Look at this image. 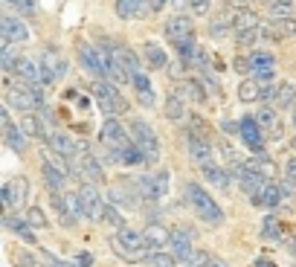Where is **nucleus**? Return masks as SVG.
<instances>
[{
    "instance_id": "c03bdc74",
    "label": "nucleus",
    "mask_w": 296,
    "mask_h": 267,
    "mask_svg": "<svg viewBox=\"0 0 296 267\" xmlns=\"http://www.w3.org/2000/svg\"><path fill=\"white\" fill-rule=\"evenodd\" d=\"M26 221H29V227H47V215H44V209H26Z\"/></svg>"
},
{
    "instance_id": "f03ea898",
    "label": "nucleus",
    "mask_w": 296,
    "mask_h": 267,
    "mask_svg": "<svg viewBox=\"0 0 296 267\" xmlns=\"http://www.w3.org/2000/svg\"><path fill=\"white\" fill-rule=\"evenodd\" d=\"M111 244H114V250L119 253L122 259H128V262H148V259H151V247H148L146 235L131 230V227L116 230Z\"/></svg>"
},
{
    "instance_id": "bb28decb",
    "label": "nucleus",
    "mask_w": 296,
    "mask_h": 267,
    "mask_svg": "<svg viewBox=\"0 0 296 267\" xmlns=\"http://www.w3.org/2000/svg\"><path fill=\"white\" fill-rule=\"evenodd\" d=\"M134 192H140V198H146V200H157V198H160L154 174H143V177H137V180H134Z\"/></svg>"
},
{
    "instance_id": "5701e85b",
    "label": "nucleus",
    "mask_w": 296,
    "mask_h": 267,
    "mask_svg": "<svg viewBox=\"0 0 296 267\" xmlns=\"http://www.w3.org/2000/svg\"><path fill=\"white\" fill-rule=\"evenodd\" d=\"M3 227L6 230H12V233L17 235V238H23V241H29L32 244L35 241V235H32V227H29V221H23V218H17V215H3Z\"/></svg>"
},
{
    "instance_id": "8fccbe9b",
    "label": "nucleus",
    "mask_w": 296,
    "mask_h": 267,
    "mask_svg": "<svg viewBox=\"0 0 296 267\" xmlns=\"http://www.w3.org/2000/svg\"><path fill=\"white\" fill-rule=\"evenodd\" d=\"M154 180H157V192H160V198H163L165 192H168V171H157Z\"/></svg>"
},
{
    "instance_id": "2f4dec72",
    "label": "nucleus",
    "mask_w": 296,
    "mask_h": 267,
    "mask_svg": "<svg viewBox=\"0 0 296 267\" xmlns=\"http://www.w3.org/2000/svg\"><path fill=\"white\" fill-rule=\"evenodd\" d=\"M114 55L122 61V67H125L131 76L134 73H143V70H140V58H137V52H134L131 47H114Z\"/></svg>"
},
{
    "instance_id": "f3484780",
    "label": "nucleus",
    "mask_w": 296,
    "mask_h": 267,
    "mask_svg": "<svg viewBox=\"0 0 296 267\" xmlns=\"http://www.w3.org/2000/svg\"><path fill=\"white\" fill-rule=\"evenodd\" d=\"M79 58H82L84 70L93 76V79H105V70H102V61H99V50L90 47V44H79Z\"/></svg>"
},
{
    "instance_id": "09e8293b",
    "label": "nucleus",
    "mask_w": 296,
    "mask_h": 267,
    "mask_svg": "<svg viewBox=\"0 0 296 267\" xmlns=\"http://www.w3.org/2000/svg\"><path fill=\"white\" fill-rule=\"evenodd\" d=\"M209 259H212L209 253H200V250H197L195 256L189 259V265H186V267H206V265H209Z\"/></svg>"
},
{
    "instance_id": "a19ab883",
    "label": "nucleus",
    "mask_w": 296,
    "mask_h": 267,
    "mask_svg": "<svg viewBox=\"0 0 296 267\" xmlns=\"http://www.w3.org/2000/svg\"><path fill=\"white\" fill-rule=\"evenodd\" d=\"M282 186H285L288 192H294V186H296V157H291V160L285 163V174H282Z\"/></svg>"
},
{
    "instance_id": "7ed1b4c3",
    "label": "nucleus",
    "mask_w": 296,
    "mask_h": 267,
    "mask_svg": "<svg viewBox=\"0 0 296 267\" xmlns=\"http://www.w3.org/2000/svg\"><path fill=\"white\" fill-rule=\"evenodd\" d=\"M93 93H96V102L99 108L105 111V117H122L125 111H128V99L119 93V87L111 82H105V79H99V82H93Z\"/></svg>"
},
{
    "instance_id": "0e129e2a",
    "label": "nucleus",
    "mask_w": 296,
    "mask_h": 267,
    "mask_svg": "<svg viewBox=\"0 0 296 267\" xmlns=\"http://www.w3.org/2000/svg\"><path fill=\"white\" fill-rule=\"evenodd\" d=\"M291 145H294V151H296V136H294V142H291Z\"/></svg>"
},
{
    "instance_id": "6e6d98bb",
    "label": "nucleus",
    "mask_w": 296,
    "mask_h": 267,
    "mask_svg": "<svg viewBox=\"0 0 296 267\" xmlns=\"http://www.w3.org/2000/svg\"><path fill=\"white\" fill-rule=\"evenodd\" d=\"M221 128H224V131H227V134H235V131H238V134H241V122H230V119H224V122H221Z\"/></svg>"
},
{
    "instance_id": "f257e3e1",
    "label": "nucleus",
    "mask_w": 296,
    "mask_h": 267,
    "mask_svg": "<svg viewBox=\"0 0 296 267\" xmlns=\"http://www.w3.org/2000/svg\"><path fill=\"white\" fill-rule=\"evenodd\" d=\"M183 200L189 203V209H192L200 221H206V224H212V227L224 224L221 206L215 203V198L206 192V189H200L197 183H186V189H183Z\"/></svg>"
},
{
    "instance_id": "bf43d9fd",
    "label": "nucleus",
    "mask_w": 296,
    "mask_h": 267,
    "mask_svg": "<svg viewBox=\"0 0 296 267\" xmlns=\"http://www.w3.org/2000/svg\"><path fill=\"white\" fill-rule=\"evenodd\" d=\"M20 267H35V259L29 256V253H23V256H20Z\"/></svg>"
},
{
    "instance_id": "b1692460",
    "label": "nucleus",
    "mask_w": 296,
    "mask_h": 267,
    "mask_svg": "<svg viewBox=\"0 0 296 267\" xmlns=\"http://www.w3.org/2000/svg\"><path fill=\"white\" fill-rule=\"evenodd\" d=\"M3 139L9 142V148L15 151V154H23L26 151V134L20 131V125H3Z\"/></svg>"
},
{
    "instance_id": "473e14b6",
    "label": "nucleus",
    "mask_w": 296,
    "mask_h": 267,
    "mask_svg": "<svg viewBox=\"0 0 296 267\" xmlns=\"http://www.w3.org/2000/svg\"><path fill=\"white\" fill-rule=\"evenodd\" d=\"M174 50H177V55H180V61H183V64H186V67H192V64H195V55H197V50H200V47L195 44V35H192V38L180 41V44H177Z\"/></svg>"
},
{
    "instance_id": "f8f14e48",
    "label": "nucleus",
    "mask_w": 296,
    "mask_h": 267,
    "mask_svg": "<svg viewBox=\"0 0 296 267\" xmlns=\"http://www.w3.org/2000/svg\"><path fill=\"white\" fill-rule=\"evenodd\" d=\"M168 253H171L177 262L189 265V259L195 256V250H192V233H189V230H174V233H171V241H168Z\"/></svg>"
},
{
    "instance_id": "4be33fe9",
    "label": "nucleus",
    "mask_w": 296,
    "mask_h": 267,
    "mask_svg": "<svg viewBox=\"0 0 296 267\" xmlns=\"http://www.w3.org/2000/svg\"><path fill=\"white\" fill-rule=\"evenodd\" d=\"M143 235H146V241H148V247H151V250H160L163 244L171 241V233L165 230L163 224H157V221H151L146 230H143Z\"/></svg>"
},
{
    "instance_id": "cd10ccee",
    "label": "nucleus",
    "mask_w": 296,
    "mask_h": 267,
    "mask_svg": "<svg viewBox=\"0 0 296 267\" xmlns=\"http://www.w3.org/2000/svg\"><path fill=\"white\" fill-rule=\"evenodd\" d=\"M165 117L171 119V122H180V119L189 117L186 114V99H183L180 93H174V96L165 99Z\"/></svg>"
},
{
    "instance_id": "69168bd1",
    "label": "nucleus",
    "mask_w": 296,
    "mask_h": 267,
    "mask_svg": "<svg viewBox=\"0 0 296 267\" xmlns=\"http://www.w3.org/2000/svg\"><path fill=\"white\" fill-rule=\"evenodd\" d=\"M294 125H296V108H294Z\"/></svg>"
},
{
    "instance_id": "3c124183",
    "label": "nucleus",
    "mask_w": 296,
    "mask_h": 267,
    "mask_svg": "<svg viewBox=\"0 0 296 267\" xmlns=\"http://www.w3.org/2000/svg\"><path fill=\"white\" fill-rule=\"evenodd\" d=\"M232 67L238 70V73H253V64H250V58H235Z\"/></svg>"
},
{
    "instance_id": "1a4fd4ad",
    "label": "nucleus",
    "mask_w": 296,
    "mask_h": 267,
    "mask_svg": "<svg viewBox=\"0 0 296 267\" xmlns=\"http://www.w3.org/2000/svg\"><path fill=\"white\" fill-rule=\"evenodd\" d=\"M79 200H82V215L84 218L102 221V215H105V203H102V195H99L96 183H82V189H79Z\"/></svg>"
},
{
    "instance_id": "864d4df0",
    "label": "nucleus",
    "mask_w": 296,
    "mask_h": 267,
    "mask_svg": "<svg viewBox=\"0 0 296 267\" xmlns=\"http://www.w3.org/2000/svg\"><path fill=\"white\" fill-rule=\"evenodd\" d=\"M12 3H15L20 12H26V15H32L35 12V0H12Z\"/></svg>"
},
{
    "instance_id": "c85d7f7f",
    "label": "nucleus",
    "mask_w": 296,
    "mask_h": 267,
    "mask_svg": "<svg viewBox=\"0 0 296 267\" xmlns=\"http://www.w3.org/2000/svg\"><path fill=\"white\" fill-rule=\"evenodd\" d=\"M17 125H20V131L26 134V136H47L38 114H20V122H17Z\"/></svg>"
},
{
    "instance_id": "a18cd8bd",
    "label": "nucleus",
    "mask_w": 296,
    "mask_h": 267,
    "mask_svg": "<svg viewBox=\"0 0 296 267\" xmlns=\"http://www.w3.org/2000/svg\"><path fill=\"white\" fill-rule=\"evenodd\" d=\"M131 84H134V90H137V93H146V90H151V82H148L146 73H134Z\"/></svg>"
},
{
    "instance_id": "9d476101",
    "label": "nucleus",
    "mask_w": 296,
    "mask_h": 267,
    "mask_svg": "<svg viewBox=\"0 0 296 267\" xmlns=\"http://www.w3.org/2000/svg\"><path fill=\"white\" fill-rule=\"evenodd\" d=\"M0 198L6 206H12V209H23V203L29 198V180L26 177H15L12 183H6L0 189Z\"/></svg>"
},
{
    "instance_id": "7c9ffc66",
    "label": "nucleus",
    "mask_w": 296,
    "mask_h": 267,
    "mask_svg": "<svg viewBox=\"0 0 296 267\" xmlns=\"http://www.w3.org/2000/svg\"><path fill=\"white\" fill-rule=\"evenodd\" d=\"M143 52H146L148 64L154 67V70H163V67H168V55H165V50L160 47V44H146V47H143Z\"/></svg>"
},
{
    "instance_id": "f704fd0d",
    "label": "nucleus",
    "mask_w": 296,
    "mask_h": 267,
    "mask_svg": "<svg viewBox=\"0 0 296 267\" xmlns=\"http://www.w3.org/2000/svg\"><path fill=\"white\" fill-rule=\"evenodd\" d=\"M259 96H262V87H259L256 79H244V82L238 84V99L241 102H256Z\"/></svg>"
},
{
    "instance_id": "e433bc0d",
    "label": "nucleus",
    "mask_w": 296,
    "mask_h": 267,
    "mask_svg": "<svg viewBox=\"0 0 296 267\" xmlns=\"http://www.w3.org/2000/svg\"><path fill=\"white\" fill-rule=\"evenodd\" d=\"M148 265L151 267H177V259H174L171 253H165V250H151Z\"/></svg>"
},
{
    "instance_id": "5fc2aeb1",
    "label": "nucleus",
    "mask_w": 296,
    "mask_h": 267,
    "mask_svg": "<svg viewBox=\"0 0 296 267\" xmlns=\"http://www.w3.org/2000/svg\"><path fill=\"white\" fill-rule=\"evenodd\" d=\"M276 90H279V87H262L259 102H276Z\"/></svg>"
},
{
    "instance_id": "79ce46f5",
    "label": "nucleus",
    "mask_w": 296,
    "mask_h": 267,
    "mask_svg": "<svg viewBox=\"0 0 296 267\" xmlns=\"http://www.w3.org/2000/svg\"><path fill=\"white\" fill-rule=\"evenodd\" d=\"M276 76V64H262V67H253V79L262 84V82H270Z\"/></svg>"
},
{
    "instance_id": "49530a36",
    "label": "nucleus",
    "mask_w": 296,
    "mask_h": 267,
    "mask_svg": "<svg viewBox=\"0 0 296 267\" xmlns=\"http://www.w3.org/2000/svg\"><path fill=\"white\" fill-rule=\"evenodd\" d=\"M262 38V29H253V32H244V35H235V41L241 44V47H250V44H256Z\"/></svg>"
},
{
    "instance_id": "dca6fc26",
    "label": "nucleus",
    "mask_w": 296,
    "mask_h": 267,
    "mask_svg": "<svg viewBox=\"0 0 296 267\" xmlns=\"http://www.w3.org/2000/svg\"><path fill=\"white\" fill-rule=\"evenodd\" d=\"M253 29H262L259 15H256L253 9H235V12H232V32L244 35V32H253Z\"/></svg>"
},
{
    "instance_id": "ddd939ff",
    "label": "nucleus",
    "mask_w": 296,
    "mask_h": 267,
    "mask_svg": "<svg viewBox=\"0 0 296 267\" xmlns=\"http://www.w3.org/2000/svg\"><path fill=\"white\" fill-rule=\"evenodd\" d=\"M195 35V26H192V20L186 15H174L168 17V23H165V38L177 47L180 41H186V38H192Z\"/></svg>"
},
{
    "instance_id": "4d7b16f0",
    "label": "nucleus",
    "mask_w": 296,
    "mask_h": 267,
    "mask_svg": "<svg viewBox=\"0 0 296 267\" xmlns=\"http://www.w3.org/2000/svg\"><path fill=\"white\" fill-rule=\"evenodd\" d=\"M224 6L232 9V12H235V9H247V0H224Z\"/></svg>"
},
{
    "instance_id": "39448f33",
    "label": "nucleus",
    "mask_w": 296,
    "mask_h": 267,
    "mask_svg": "<svg viewBox=\"0 0 296 267\" xmlns=\"http://www.w3.org/2000/svg\"><path fill=\"white\" fill-rule=\"evenodd\" d=\"M99 139H102V145L108 151H125L134 145V136L125 131V125L119 122V119H105V125H102V134H99Z\"/></svg>"
},
{
    "instance_id": "6ab92c4d",
    "label": "nucleus",
    "mask_w": 296,
    "mask_h": 267,
    "mask_svg": "<svg viewBox=\"0 0 296 267\" xmlns=\"http://www.w3.org/2000/svg\"><path fill=\"white\" fill-rule=\"evenodd\" d=\"M47 142H49V151L61 154V157H67V160H73L76 151H79V145L73 142V136H67V134H61V131H52L47 136Z\"/></svg>"
},
{
    "instance_id": "680f3d73",
    "label": "nucleus",
    "mask_w": 296,
    "mask_h": 267,
    "mask_svg": "<svg viewBox=\"0 0 296 267\" xmlns=\"http://www.w3.org/2000/svg\"><path fill=\"white\" fill-rule=\"evenodd\" d=\"M90 262H93V256H90V253H82V256H79V267H87Z\"/></svg>"
},
{
    "instance_id": "9b49d317",
    "label": "nucleus",
    "mask_w": 296,
    "mask_h": 267,
    "mask_svg": "<svg viewBox=\"0 0 296 267\" xmlns=\"http://www.w3.org/2000/svg\"><path fill=\"white\" fill-rule=\"evenodd\" d=\"M0 38H3V44H23V41H29V29L17 17L0 15Z\"/></svg>"
},
{
    "instance_id": "c756f323",
    "label": "nucleus",
    "mask_w": 296,
    "mask_h": 267,
    "mask_svg": "<svg viewBox=\"0 0 296 267\" xmlns=\"http://www.w3.org/2000/svg\"><path fill=\"white\" fill-rule=\"evenodd\" d=\"M279 111H285V108H296V84L285 82L279 84V90H276V102H273Z\"/></svg>"
},
{
    "instance_id": "37998d69",
    "label": "nucleus",
    "mask_w": 296,
    "mask_h": 267,
    "mask_svg": "<svg viewBox=\"0 0 296 267\" xmlns=\"http://www.w3.org/2000/svg\"><path fill=\"white\" fill-rule=\"evenodd\" d=\"M250 64H253V67L276 64V58H273V52H267V50H253V52H250Z\"/></svg>"
},
{
    "instance_id": "a211bd4d",
    "label": "nucleus",
    "mask_w": 296,
    "mask_h": 267,
    "mask_svg": "<svg viewBox=\"0 0 296 267\" xmlns=\"http://www.w3.org/2000/svg\"><path fill=\"white\" fill-rule=\"evenodd\" d=\"M41 174H44V183H47V189L52 192V195H64V192H70V189H67V174H61V171L52 166V163H47V160H44Z\"/></svg>"
},
{
    "instance_id": "4468645a",
    "label": "nucleus",
    "mask_w": 296,
    "mask_h": 267,
    "mask_svg": "<svg viewBox=\"0 0 296 267\" xmlns=\"http://www.w3.org/2000/svg\"><path fill=\"white\" fill-rule=\"evenodd\" d=\"M241 139H244V145L250 151H256V154L264 151V136H262V128H259L256 117H241Z\"/></svg>"
},
{
    "instance_id": "2eb2a0df",
    "label": "nucleus",
    "mask_w": 296,
    "mask_h": 267,
    "mask_svg": "<svg viewBox=\"0 0 296 267\" xmlns=\"http://www.w3.org/2000/svg\"><path fill=\"white\" fill-rule=\"evenodd\" d=\"M256 122H259V128H262L270 139H282V134H285V128H282L279 122V114H276V108H270V105H264L262 111L256 114Z\"/></svg>"
},
{
    "instance_id": "412c9836",
    "label": "nucleus",
    "mask_w": 296,
    "mask_h": 267,
    "mask_svg": "<svg viewBox=\"0 0 296 267\" xmlns=\"http://www.w3.org/2000/svg\"><path fill=\"white\" fill-rule=\"evenodd\" d=\"M12 73H15L17 79L29 82V84H41V67L35 64L32 58H26V55H17V64H15Z\"/></svg>"
},
{
    "instance_id": "603ef678",
    "label": "nucleus",
    "mask_w": 296,
    "mask_h": 267,
    "mask_svg": "<svg viewBox=\"0 0 296 267\" xmlns=\"http://www.w3.org/2000/svg\"><path fill=\"white\" fill-rule=\"evenodd\" d=\"M183 61H177V64H168V76H171V79H174V82H180L183 79Z\"/></svg>"
},
{
    "instance_id": "de8ad7c7",
    "label": "nucleus",
    "mask_w": 296,
    "mask_h": 267,
    "mask_svg": "<svg viewBox=\"0 0 296 267\" xmlns=\"http://www.w3.org/2000/svg\"><path fill=\"white\" fill-rule=\"evenodd\" d=\"M192 15H209V0H189Z\"/></svg>"
},
{
    "instance_id": "4c0bfd02",
    "label": "nucleus",
    "mask_w": 296,
    "mask_h": 267,
    "mask_svg": "<svg viewBox=\"0 0 296 267\" xmlns=\"http://www.w3.org/2000/svg\"><path fill=\"white\" fill-rule=\"evenodd\" d=\"M230 26H232V15H218L212 20V26H209V35L212 38H224V35L230 32Z\"/></svg>"
},
{
    "instance_id": "58836bf2",
    "label": "nucleus",
    "mask_w": 296,
    "mask_h": 267,
    "mask_svg": "<svg viewBox=\"0 0 296 267\" xmlns=\"http://www.w3.org/2000/svg\"><path fill=\"white\" fill-rule=\"evenodd\" d=\"M15 64H17V55H15V50H12V44H3V47H0V67H3L6 73H12Z\"/></svg>"
},
{
    "instance_id": "20e7f679",
    "label": "nucleus",
    "mask_w": 296,
    "mask_h": 267,
    "mask_svg": "<svg viewBox=\"0 0 296 267\" xmlns=\"http://www.w3.org/2000/svg\"><path fill=\"white\" fill-rule=\"evenodd\" d=\"M131 136H134V145L148 157V163L160 160V139H157L154 128L148 125L146 119H134L131 122Z\"/></svg>"
},
{
    "instance_id": "13d9d810",
    "label": "nucleus",
    "mask_w": 296,
    "mask_h": 267,
    "mask_svg": "<svg viewBox=\"0 0 296 267\" xmlns=\"http://www.w3.org/2000/svg\"><path fill=\"white\" fill-rule=\"evenodd\" d=\"M206 267H230V265H227V259H218V256H212Z\"/></svg>"
},
{
    "instance_id": "aec40b11",
    "label": "nucleus",
    "mask_w": 296,
    "mask_h": 267,
    "mask_svg": "<svg viewBox=\"0 0 296 267\" xmlns=\"http://www.w3.org/2000/svg\"><path fill=\"white\" fill-rule=\"evenodd\" d=\"M151 12V0H116V15L119 17H143Z\"/></svg>"
},
{
    "instance_id": "052dcab7",
    "label": "nucleus",
    "mask_w": 296,
    "mask_h": 267,
    "mask_svg": "<svg viewBox=\"0 0 296 267\" xmlns=\"http://www.w3.org/2000/svg\"><path fill=\"white\" fill-rule=\"evenodd\" d=\"M171 0H151V12H160L163 6H168Z\"/></svg>"
},
{
    "instance_id": "6e6552de",
    "label": "nucleus",
    "mask_w": 296,
    "mask_h": 267,
    "mask_svg": "<svg viewBox=\"0 0 296 267\" xmlns=\"http://www.w3.org/2000/svg\"><path fill=\"white\" fill-rule=\"evenodd\" d=\"M67 73V61L61 58L58 50H44L41 52V84H52L58 82Z\"/></svg>"
},
{
    "instance_id": "e2e57ef3",
    "label": "nucleus",
    "mask_w": 296,
    "mask_h": 267,
    "mask_svg": "<svg viewBox=\"0 0 296 267\" xmlns=\"http://www.w3.org/2000/svg\"><path fill=\"white\" fill-rule=\"evenodd\" d=\"M256 267H276L273 262H267V259H256Z\"/></svg>"
},
{
    "instance_id": "393cba45",
    "label": "nucleus",
    "mask_w": 296,
    "mask_h": 267,
    "mask_svg": "<svg viewBox=\"0 0 296 267\" xmlns=\"http://www.w3.org/2000/svg\"><path fill=\"white\" fill-rule=\"evenodd\" d=\"M200 171H203V177H206V180H209V183H212L215 189H230V183H232V174H230V171H224L221 166L209 163V166H203Z\"/></svg>"
},
{
    "instance_id": "423d86ee",
    "label": "nucleus",
    "mask_w": 296,
    "mask_h": 267,
    "mask_svg": "<svg viewBox=\"0 0 296 267\" xmlns=\"http://www.w3.org/2000/svg\"><path fill=\"white\" fill-rule=\"evenodd\" d=\"M73 177H84V183H102V177H105V171H102V166H99V160L84 148V145H82L79 160L73 163Z\"/></svg>"
},
{
    "instance_id": "ea45409f",
    "label": "nucleus",
    "mask_w": 296,
    "mask_h": 267,
    "mask_svg": "<svg viewBox=\"0 0 296 267\" xmlns=\"http://www.w3.org/2000/svg\"><path fill=\"white\" fill-rule=\"evenodd\" d=\"M102 221L105 224H111V227H116V230H122L125 227V218H122V212H119V206H105V215H102Z\"/></svg>"
},
{
    "instance_id": "a878e982",
    "label": "nucleus",
    "mask_w": 296,
    "mask_h": 267,
    "mask_svg": "<svg viewBox=\"0 0 296 267\" xmlns=\"http://www.w3.org/2000/svg\"><path fill=\"white\" fill-rule=\"evenodd\" d=\"M180 96L195 102V105H203L206 102V87L197 82V79H186V82H180Z\"/></svg>"
},
{
    "instance_id": "c9c22d12",
    "label": "nucleus",
    "mask_w": 296,
    "mask_h": 267,
    "mask_svg": "<svg viewBox=\"0 0 296 267\" xmlns=\"http://www.w3.org/2000/svg\"><path fill=\"white\" fill-rule=\"evenodd\" d=\"M279 233H282V224H279V218L273 215H264V221H262V235L264 238H270V241H276L279 238Z\"/></svg>"
},
{
    "instance_id": "0eeeda50",
    "label": "nucleus",
    "mask_w": 296,
    "mask_h": 267,
    "mask_svg": "<svg viewBox=\"0 0 296 267\" xmlns=\"http://www.w3.org/2000/svg\"><path fill=\"white\" fill-rule=\"evenodd\" d=\"M186 151H189V157H192L200 168L212 163V142L200 131H186Z\"/></svg>"
},
{
    "instance_id": "72a5a7b5",
    "label": "nucleus",
    "mask_w": 296,
    "mask_h": 267,
    "mask_svg": "<svg viewBox=\"0 0 296 267\" xmlns=\"http://www.w3.org/2000/svg\"><path fill=\"white\" fill-rule=\"evenodd\" d=\"M116 163H125V166H143V163H148V157L137 148V145H131V148H125V151L116 154Z\"/></svg>"
}]
</instances>
